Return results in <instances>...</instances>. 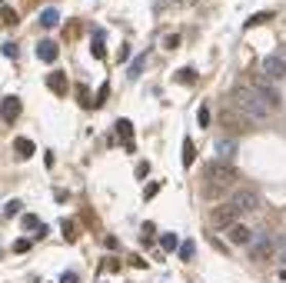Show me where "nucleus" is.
<instances>
[{"mask_svg":"<svg viewBox=\"0 0 286 283\" xmlns=\"http://www.w3.org/2000/svg\"><path fill=\"white\" fill-rule=\"evenodd\" d=\"M240 180V170L233 164H226V160H210L203 170V197H220L223 190H230L233 183Z\"/></svg>","mask_w":286,"mask_h":283,"instance_id":"nucleus-1","label":"nucleus"},{"mask_svg":"<svg viewBox=\"0 0 286 283\" xmlns=\"http://www.w3.org/2000/svg\"><path fill=\"white\" fill-rule=\"evenodd\" d=\"M230 100H233L236 110H243L246 117H253V120H266L270 113H273V110H270V103L256 94V87H243V83H240V87L230 90Z\"/></svg>","mask_w":286,"mask_h":283,"instance_id":"nucleus-2","label":"nucleus"},{"mask_svg":"<svg viewBox=\"0 0 286 283\" xmlns=\"http://www.w3.org/2000/svg\"><path fill=\"white\" fill-rule=\"evenodd\" d=\"M220 123H223V130H233V133H250L253 130V117H246L243 110H236V107H226L220 113Z\"/></svg>","mask_w":286,"mask_h":283,"instance_id":"nucleus-3","label":"nucleus"},{"mask_svg":"<svg viewBox=\"0 0 286 283\" xmlns=\"http://www.w3.org/2000/svg\"><path fill=\"white\" fill-rule=\"evenodd\" d=\"M240 217H243V210L236 207L233 200H230V203H223V207H216V210H213V217H210V220H213V226L226 230V226H230V223H236Z\"/></svg>","mask_w":286,"mask_h":283,"instance_id":"nucleus-4","label":"nucleus"},{"mask_svg":"<svg viewBox=\"0 0 286 283\" xmlns=\"http://www.w3.org/2000/svg\"><path fill=\"white\" fill-rule=\"evenodd\" d=\"M226 240H230L233 246H250V243H253V230H250L246 223L236 220V223L226 226Z\"/></svg>","mask_w":286,"mask_h":283,"instance_id":"nucleus-5","label":"nucleus"},{"mask_svg":"<svg viewBox=\"0 0 286 283\" xmlns=\"http://www.w3.org/2000/svg\"><path fill=\"white\" fill-rule=\"evenodd\" d=\"M260 70H263V74L270 77V80H286V60H283V57H276V54L263 57Z\"/></svg>","mask_w":286,"mask_h":283,"instance_id":"nucleus-6","label":"nucleus"},{"mask_svg":"<svg viewBox=\"0 0 286 283\" xmlns=\"http://www.w3.org/2000/svg\"><path fill=\"white\" fill-rule=\"evenodd\" d=\"M233 203L243 210V214H253V210H260V193H253V190H240V193H233Z\"/></svg>","mask_w":286,"mask_h":283,"instance_id":"nucleus-7","label":"nucleus"},{"mask_svg":"<svg viewBox=\"0 0 286 283\" xmlns=\"http://www.w3.org/2000/svg\"><path fill=\"white\" fill-rule=\"evenodd\" d=\"M0 117H4L7 127L17 123V117H20V97H4V100H0Z\"/></svg>","mask_w":286,"mask_h":283,"instance_id":"nucleus-8","label":"nucleus"},{"mask_svg":"<svg viewBox=\"0 0 286 283\" xmlns=\"http://www.w3.org/2000/svg\"><path fill=\"white\" fill-rule=\"evenodd\" d=\"M236 153H240V147H236V140H220V144H216V157L220 160H226V164H233L236 160Z\"/></svg>","mask_w":286,"mask_h":283,"instance_id":"nucleus-9","label":"nucleus"},{"mask_svg":"<svg viewBox=\"0 0 286 283\" xmlns=\"http://www.w3.org/2000/svg\"><path fill=\"white\" fill-rule=\"evenodd\" d=\"M37 57H40V60H44V63H53V60H57V40H40V44H37Z\"/></svg>","mask_w":286,"mask_h":283,"instance_id":"nucleus-10","label":"nucleus"},{"mask_svg":"<svg viewBox=\"0 0 286 283\" xmlns=\"http://www.w3.org/2000/svg\"><path fill=\"white\" fill-rule=\"evenodd\" d=\"M253 87H256V94H260L263 100L270 103V110H276V107H280V94H276V90L270 87V83H253Z\"/></svg>","mask_w":286,"mask_h":283,"instance_id":"nucleus-11","label":"nucleus"},{"mask_svg":"<svg viewBox=\"0 0 286 283\" xmlns=\"http://www.w3.org/2000/svg\"><path fill=\"white\" fill-rule=\"evenodd\" d=\"M47 87H50L57 97H64V94H67V77L60 74V70H53V74L47 77Z\"/></svg>","mask_w":286,"mask_h":283,"instance_id":"nucleus-12","label":"nucleus"},{"mask_svg":"<svg viewBox=\"0 0 286 283\" xmlns=\"http://www.w3.org/2000/svg\"><path fill=\"white\" fill-rule=\"evenodd\" d=\"M33 150H37V147H33V140H27V137H17V140H13V153H17V157H33Z\"/></svg>","mask_w":286,"mask_h":283,"instance_id":"nucleus-13","label":"nucleus"},{"mask_svg":"<svg viewBox=\"0 0 286 283\" xmlns=\"http://www.w3.org/2000/svg\"><path fill=\"white\" fill-rule=\"evenodd\" d=\"M270 253H273V240H260V243L250 246V257L253 260H263V257H270Z\"/></svg>","mask_w":286,"mask_h":283,"instance_id":"nucleus-14","label":"nucleus"},{"mask_svg":"<svg viewBox=\"0 0 286 283\" xmlns=\"http://www.w3.org/2000/svg\"><path fill=\"white\" fill-rule=\"evenodd\" d=\"M197 67H183V70H177V77H173V80L177 83H183V87H193V83H197Z\"/></svg>","mask_w":286,"mask_h":283,"instance_id":"nucleus-15","label":"nucleus"},{"mask_svg":"<svg viewBox=\"0 0 286 283\" xmlns=\"http://www.w3.org/2000/svg\"><path fill=\"white\" fill-rule=\"evenodd\" d=\"M103 37H107L103 30H93V44H90V54H93L97 60H103V57H107V47H103Z\"/></svg>","mask_w":286,"mask_h":283,"instance_id":"nucleus-16","label":"nucleus"},{"mask_svg":"<svg viewBox=\"0 0 286 283\" xmlns=\"http://www.w3.org/2000/svg\"><path fill=\"white\" fill-rule=\"evenodd\" d=\"M57 24H60L57 7H47V10H40V27H57Z\"/></svg>","mask_w":286,"mask_h":283,"instance_id":"nucleus-17","label":"nucleus"},{"mask_svg":"<svg viewBox=\"0 0 286 283\" xmlns=\"http://www.w3.org/2000/svg\"><path fill=\"white\" fill-rule=\"evenodd\" d=\"M0 24H7V27H13V24H20V17H17V10H13V7H4V4H0Z\"/></svg>","mask_w":286,"mask_h":283,"instance_id":"nucleus-18","label":"nucleus"},{"mask_svg":"<svg viewBox=\"0 0 286 283\" xmlns=\"http://www.w3.org/2000/svg\"><path fill=\"white\" fill-rule=\"evenodd\" d=\"M193 160H197V147H193V140L186 137L183 140V167H193Z\"/></svg>","mask_w":286,"mask_h":283,"instance_id":"nucleus-19","label":"nucleus"},{"mask_svg":"<svg viewBox=\"0 0 286 283\" xmlns=\"http://www.w3.org/2000/svg\"><path fill=\"white\" fill-rule=\"evenodd\" d=\"M117 133H120L123 144H127V140H134V123H130V120H117Z\"/></svg>","mask_w":286,"mask_h":283,"instance_id":"nucleus-20","label":"nucleus"},{"mask_svg":"<svg viewBox=\"0 0 286 283\" xmlns=\"http://www.w3.org/2000/svg\"><path fill=\"white\" fill-rule=\"evenodd\" d=\"M270 20H273V13L263 10V13H256V17H250V20H246V27L253 30V27H260V24H270Z\"/></svg>","mask_w":286,"mask_h":283,"instance_id":"nucleus-21","label":"nucleus"},{"mask_svg":"<svg viewBox=\"0 0 286 283\" xmlns=\"http://www.w3.org/2000/svg\"><path fill=\"white\" fill-rule=\"evenodd\" d=\"M160 246H163V250H177L180 237H177V233H163V237H160Z\"/></svg>","mask_w":286,"mask_h":283,"instance_id":"nucleus-22","label":"nucleus"},{"mask_svg":"<svg viewBox=\"0 0 286 283\" xmlns=\"http://www.w3.org/2000/svg\"><path fill=\"white\" fill-rule=\"evenodd\" d=\"M100 267H103L107 273H117V270H120V260H117V257H107V260H100Z\"/></svg>","mask_w":286,"mask_h":283,"instance_id":"nucleus-23","label":"nucleus"},{"mask_svg":"<svg viewBox=\"0 0 286 283\" xmlns=\"http://www.w3.org/2000/svg\"><path fill=\"white\" fill-rule=\"evenodd\" d=\"M143 63H146V57L140 54V57H137V60H134V63H130V70H127V77H137V74H140V70H143Z\"/></svg>","mask_w":286,"mask_h":283,"instance_id":"nucleus-24","label":"nucleus"},{"mask_svg":"<svg viewBox=\"0 0 286 283\" xmlns=\"http://www.w3.org/2000/svg\"><path fill=\"white\" fill-rule=\"evenodd\" d=\"M197 120H200V127H206V123H210V107H206V103H200V110H197Z\"/></svg>","mask_w":286,"mask_h":283,"instance_id":"nucleus-25","label":"nucleus"},{"mask_svg":"<svg viewBox=\"0 0 286 283\" xmlns=\"http://www.w3.org/2000/svg\"><path fill=\"white\" fill-rule=\"evenodd\" d=\"M77 233H80V230H77V223L73 220H64V237L67 240H77Z\"/></svg>","mask_w":286,"mask_h":283,"instance_id":"nucleus-26","label":"nucleus"},{"mask_svg":"<svg viewBox=\"0 0 286 283\" xmlns=\"http://www.w3.org/2000/svg\"><path fill=\"white\" fill-rule=\"evenodd\" d=\"M77 97H80V103H83V107H93V103H90V90L83 87V83L77 87Z\"/></svg>","mask_w":286,"mask_h":283,"instance_id":"nucleus-27","label":"nucleus"},{"mask_svg":"<svg viewBox=\"0 0 286 283\" xmlns=\"http://www.w3.org/2000/svg\"><path fill=\"white\" fill-rule=\"evenodd\" d=\"M157 193H160V183H146V190H143V200H153Z\"/></svg>","mask_w":286,"mask_h":283,"instance_id":"nucleus-28","label":"nucleus"},{"mask_svg":"<svg viewBox=\"0 0 286 283\" xmlns=\"http://www.w3.org/2000/svg\"><path fill=\"white\" fill-rule=\"evenodd\" d=\"M163 47H166V50H177V47H180V33H170V37L163 40Z\"/></svg>","mask_w":286,"mask_h":283,"instance_id":"nucleus-29","label":"nucleus"},{"mask_svg":"<svg viewBox=\"0 0 286 283\" xmlns=\"http://www.w3.org/2000/svg\"><path fill=\"white\" fill-rule=\"evenodd\" d=\"M17 210H20V200H10L4 207V217H17Z\"/></svg>","mask_w":286,"mask_h":283,"instance_id":"nucleus-30","label":"nucleus"},{"mask_svg":"<svg viewBox=\"0 0 286 283\" xmlns=\"http://www.w3.org/2000/svg\"><path fill=\"white\" fill-rule=\"evenodd\" d=\"M30 243H33V240H17V243H13V253H27V250H30Z\"/></svg>","mask_w":286,"mask_h":283,"instance_id":"nucleus-31","label":"nucleus"},{"mask_svg":"<svg viewBox=\"0 0 286 283\" xmlns=\"http://www.w3.org/2000/svg\"><path fill=\"white\" fill-rule=\"evenodd\" d=\"M107 94H110V87H100V90H97V97H93V107H100V103L107 100Z\"/></svg>","mask_w":286,"mask_h":283,"instance_id":"nucleus-32","label":"nucleus"},{"mask_svg":"<svg viewBox=\"0 0 286 283\" xmlns=\"http://www.w3.org/2000/svg\"><path fill=\"white\" fill-rule=\"evenodd\" d=\"M177 250H180L183 260H193V243H183V246H177Z\"/></svg>","mask_w":286,"mask_h":283,"instance_id":"nucleus-33","label":"nucleus"},{"mask_svg":"<svg viewBox=\"0 0 286 283\" xmlns=\"http://www.w3.org/2000/svg\"><path fill=\"white\" fill-rule=\"evenodd\" d=\"M24 226H27V230H37V226H40V220H37L33 214H27V217H24Z\"/></svg>","mask_w":286,"mask_h":283,"instance_id":"nucleus-34","label":"nucleus"},{"mask_svg":"<svg viewBox=\"0 0 286 283\" xmlns=\"http://www.w3.org/2000/svg\"><path fill=\"white\" fill-rule=\"evenodd\" d=\"M47 233H50V226H44V223H40L37 230H33V240H47Z\"/></svg>","mask_w":286,"mask_h":283,"instance_id":"nucleus-35","label":"nucleus"},{"mask_svg":"<svg viewBox=\"0 0 286 283\" xmlns=\"http://www.w3.org/2000/svg\"><path fill=\"white\" fill-rule=\"evenodd\" d=\"M146 173H150V164H146V160H143V164H137V176H140V180H143Z\"/></svg>","mask_w":286,"mask_h":283,"instance_id":"nucleus-36","label":"nucleus"},{"mask_svg":"<svg viewBox=\"0 0 286 283\" xmlns=\"http://www.w3.org/2000/svg\"><path fill=\"white\" fill-rule=\"evenodd\" d=\"M117 60H120V63H127V60H130V47H127V44L120 47V57H117Z\"/></svg>","mask_w":286,"mask_h":283,"instance_id":"nucleus-37","label":"nucleus"},{"mask_svg":"<svg viewBox=\"0 0 286 283\" xmlns=\"http://www.w3.org/2000/svg\"><path fill=\"white\" fill-rule=\"evenodd\" d=\"M60 283H77V273H70V270H67L64 277H60Z\"/></svg>","mask_w":286,"mask_h":283,"instance_id":"nucleus-38","label":"nucleus"},{"mask_svg":"<svg viewBox=\"0 0 286 283\" xmlns=\"http://www.w3.org/2000/svg\"><path fill=\"white\" fill-rule=\"evenodd\" d=\"M280 280H286V267H283V270H280Z\"/></svg>","mask_w":286,"mask_h":283,"instance_id":"nucleus-39","label":"nucleus"},{"mask_svg":"<svg viewBox=\"0 0 286 283\" xmlns=\"http://www.w3.org/2000/svg\"><path fill=\"white\" fill-rule=\"evenodd\" d=\"M283 260H286V246H283Z\"/></svg>","mask_w":286,"mask_h":283,"instance_id":"nucleus-40","label":"nucleus"},{"mask_svg":"<svg viewBox=\"0 0 286 283\" xmlns=\"http://www.w3.org/2000/svg\"><path fill=\"white\" fill-rule=\"evenodd\" d=\"M0 4H4V0H0Z\"/></svg>","mask_w":286,"mask_h":283,"instance_id":"nucleus-41","label":"nucleus"}]
</instances>
